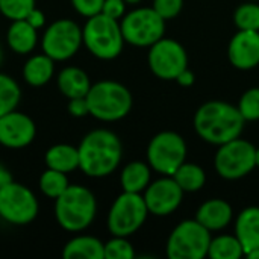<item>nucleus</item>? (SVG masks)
<instances>
[{
	"label": "nucleus",
	"mask_w": 259,
	"mask_h": 259,
	"mask_svg": "<svg viewBox=\"0 0 259 259\" xmlns=\"http://www.w3.org/2000/svg\"><path fill=\"white\" fill-rule=\"evenodd\" d=\"M246 256L250 259H259V249H253V250L247 252V253H246Z\"/></svg>",
	"instance_id": "40"
},
{
	"label": "nucleus",
	"mask_w": 259,
	"mask_h": 259,
	"mask_svg": "<svg viewBox=\"0 0 259 259\" xmlns=\"http://www.w3.org/2000/svg\"><path fill=\"white\" fill-rule=\"evenodd\" d=\"M250 2H256V0H250Z\"/></svg>",
	"instance_id": "44"
},
{
	"label": "nucleus",
	"mask_w": 259,
	"mask_h": 259,
	"mask_svg": "<svg viewBox=\"0 0 259 259\" xmlns=\"http://www.w3.org/2000/svg\"><path fill=\"white\" fill-rule=\"evenodd\" d=\"M21 100V88L14 77L0 73V117L17 109Z\"/></svg>",
	"instance_id": "28"
},
{
	"label": "nucleus",
	"mask_w": 259,
	"mask_h": 259,
	"mask_svg": "<svg viewBox=\"0 0 259 259\" xmlns=\"http://www.w3.org/2000/svg\"><path fill=\"white\" fill-rule=\"evenodd\" d=\"M97 214V200L91 190L82 185L68 188L55 199L56 223L67 232L77 234L90 228Z\"/></svg>",
	"instance_id": "3"
},
{
	"label": "nucleus",
	"mask_w": 259,
	"mask_h": 259,
	"mask_svg": "<svg viewBox=\"0 0 259 259\" xmlns=\"http://www.w3.org/2000/svg\"><path fill=\"white\" fill-rule=\"evenodd\" d=\"M35 3L36 0H0V14L9 21L24 20Z\"/></svg>",
	"instance_id": "30"
},
{
	"label": "nucleus",
	"mask_w": 259,
	"mask_h": 259,
	"mask_svg": "<svg viewBox=\"0 0 259 259\" xmlns=\"http://www.w3.org/2000/svg\"><path fill=\"white\" fill-rule=\"evenodd\" d=\"M143 197L146 200V205L150 214L164 217L178 209L184 197V190L173 179V176L162 178L150 184L146 188V193Z\"/></svg>",
	"instance_id": "15"
},
{
	"label": "nucleus",
	"mask_w": 259,
	"mask_h": 259,
	"mask_svg": "<svg viewBox=\"0 0 259 259\" xmlns=\"http://www.w3.org/2000/svg\"><path fill=\"white\" fill-rule=\"evenodd\" d=\"M82 44V27L70 18H59L53 21L41 36L42 53L59 62L71 59Z\"/></svg>",
	"instance_id": "10"
},
{
	"label": "nucleus",
	"mask_w": 259,
	"mask_h": 259,
	"mask_svg": "<svg viewBox=\"0 0 259 259\" xmlns=\"http://www.w3.org/2000/svg\"><path fill=\"white\" fill-rule=\"evenodd\" d=\"M55 62L46 53L32 55L23 65V79L30 87H44L55 76Z\"/></svg>",
	"instance_id": "20"
},
{
	"label": "nucleus",
	"mask_w": 259,
	"mask_h": 259,
	"mask_svg": "<svg viewBox=\"0 0 259 259\" xmlns=\"http://www.w3.org/2000/svg\"><path fill=\"white\" fill-rule=\"evenodd\" d=\"M135 252L126 237H115L105 243V259H134Z\"/></svg>",
	"instance_id": "31"
},
{
	"label": "nucleus",
	"mask_w": 259,
	"mask_h": 259,
	"mask_svg": "<svg viewBox=\"0 0 259 259\" xmlns=\"http://www.w3.org/2000/svg\"><path fill=\"white\" fill-rule=\"evenodd\" d=\"M120 182H121L123 191L141 193L149 187L150 167L146 162L132 161L123 168V171L120 175Z\"/></svg>",
	"instance_id": "24"
},
{
	"label": "nucleus",
	"mask_w": 259,
	"mask_h": 259,
	"mask_svg": "<svg viewBox=\"0 0 259 259\" xmlns=\"http://www.w3.org/2000/svg\"><path fill=\"white\" fill-rule=\"evenodd\" d=\"M67 109H68V114H70L71 117H76V118H82V117H85V115H90V108H88L87 97L68 99Z\"/></svg>",
	"instance_id": "36"
},
{
	"label": "nucleus",
	"mask_w": 259,
	"mask_h": 259,
	"mask_svg": "<svg viewBox=\"0 0 259 259\" xmlns=\"http://www.w3.org/2000/svg\"><path fill=\"white\" fill-rule=\"evenodd\" d=\"M126 3H129V5H135V3H140L141 0H124Z\"/></svg>",
	"instance_id": "41"
},
{
	"label": "nucleus",
	"mask_w": 259,
	"mask_h": 259,
	"mask_svg": "<svg viewBox=\"0 0 259 259\" xmlns=\"http://www.w3.org/2000/svg\"><path fill=\"white\" fill-rule=\"evenodd\" d=\"M83 46L88 52L103 61L115 59L124 46L123 32L118 20H114L105 14L93 15L82 27Z\"/></svg>",
	"instance_id": "5"
},
{
	"label": "nucleus",
	"mask_w": 259,
	"mask_h": 259,
	"mask_svg": "<svg viewBox=\"0 0 259 259\" xmlns=\"http://www.w3.org/2000/svg\"><path fill=\"white\" fill-rule=\"evenodd\" d=\"M120 27L127 44L150 47L164 36L165 20L153 8H138L124 14Z\"/></svg>",
	"instance_id": "9"
},
{
	"label": "nucleus",
	"mask_w": 259,
	"mask_h": 259,
	"mask_svg": "<svg viewBox=\"0 0 259 259\" xmlns=\"http://www.w3.org/2000/svg\"><path fill=\"white\" fill-rule=\"evenodd\" d=\"M173 179L179 184L184 193H194V191H199L205 185L206 175L202 167L191 164V162H184L173 173Z\"/></svg>",
	"instance_id": "25"
},
{
	"label": "nucleus",
	"mask_w": 259,
	"mask_h": 259,
	"mask_svg": "<svg viewBox=\"0 0 259 259\" xmlns=\"http://www.w3.org/2000/svg\"><path fill=\"white\" fill-rule=\"evenodd\" d=\"M176 80H178L179 85H182V87H191V85L194 83L196 77H194V73H193V71H190L188 68H185V70L176 77Z\"/></svg>",
	"instance_id": "38"
},
{
	"label": "nucleus",
	"mask_w": 259,
	"mask_h": 259,
	"mask_svg": "<svg viewBox=\"0 0 259 259\" xmlns=\"http://www.w3.org/2000/svg\"><path fill=\"white\" fill-rule=\"evenodd\" d=\"M232 208L222 199H211L205 202L196 214V220L209 231H220L232 220Z\"/></svg>",
	"instance_id": "19"
},
{
	"label": "nucleus",
	"mask_w": 259,
	"mask_h": 259,
	"mask_svg": "<svg viewBox=\"0 0 259 259\" xmlns=\"http://www.w3.org/2000/svg\"><path fill=\"white\" fill-rule=\"evenodd\" d=\"M58 88L67 99L85 97L91 88V82L88 74L79 67H65L59 71L58 77Z\"/></svg>",
	"instance_id": "21"
},
{
	"label": "nucleus",
	"mask_w": 259,
	"mask_h": 259,
	"mask_svg": "<svg viewBox=\"0 0 259 259\" xmlns=\"http://www.w3.org/2000/svg\"><path fill=\"white\" fill-rule=\"evenodd\" d=\"M3 62V50H2V46H0V65Z\"/></svg>",
	"instance_id": "42"
},
{
	"label": "nucleus",
	"mask_w": 259,
	"mask_h": 259,
	"mask_svg": "<svg viewBox=\"0 0 259 259\" xmlns=\"http://www.w3.org/2000/svg\"><path fill=\"white\" fill-rule=\"evenodd\" d=\"M65 259H105V244L90 235H77L71 238L62 250Z\"/></svg>",
	"instance_id": "22"
},
{
	"label": "nucleus",
	"mask_w": 259,
	"mask_h": 259,
	"mask_svg": "<svg viewBox=\"0 0 259 259\" xmlns=\"http://www.w3.org/2000/svg\"><path fill=\"white\" fill-rule=\"evenodd\" d=\"M184 0H153V9L164 18L171 20L182 11Z\"/></svg>",
	"instance_id": "33"
},
{
	"label": "nucleus",
	"mask_w": 259,
	"mask_h": 259,
	"mask_svg": "<svg viewBox=\"0 0 259 259\" xmlns=\"http://www.w3.org/2000/svg\"><path fill=\"white\" fill-rule=\"evenodd\" d=\"M187 159V143L176 132H159L152 138L147 147L149 165L162 175L173 176V173Z\"/></svg>",
	"instance_id": "12"
},
{
	"label": "nucleus",
	"mask_w": 259,
	"mask_h": 259,
	"mask_svg": "<svg viewBox=\"0 0 259 259\" xmlns=\"http://www.w3.org/2000/svg\"><path fill=\"white\" fill-rule=\"evenodd\" d=\"M79 168L88 178H106L115 171L123 156L120 138L108 129L88 132L79 144Z\"/></svg>",
	"instance_id": "1"
},
{
	"label": "nucleus",
	"mask_w": 259,
	"mask_h": 259,
	"mask_svg": "<svg viewBox=\"0 0 259 259\" xmlns=\"http://www.w3.org/2000/svg\"><path fill=\"white\" fill-rule=\"evenodd\" d=\"M256 167H259V149H256Z\"/></svg>",
	"instance_id": "43"
},
{
	"label": "nucleus",
	"mask_w": 259,
	"mask_h": 259,
	"mask_svg": "<svg viewBox=\"0 0 259 259\" xmlns=\"http://www.w3.org/2000/svg\"><path fill=\"white\" fill-rule=\"evenodd\" d=\"M24 20H26L30 26H33L36 30L46 27V15H44V12H42L41 9H38L36 6L27 14V17H26Z\"/></svg>",
	"instance_id": "37"
},
{
	"label": "nucleus",
	"mask_w": 259,
	"mask_h": 259,
	"mask_svg": "<svg viewBox=\"0 0 259 259\" xmlns=\"http://www.w3.org/2000/svg\"><path fill=\"white\" fill-rule=\"evenodd\" d=\"M214 164L223 179H241L256 167V147L238 137L220 146Z\"/></svg>",
	"instance_id": "11"
},
{
	"label": "nucleus",
	"mask_w": 259,
	"mask_h": 259,
	"mask_svg": "<svg viewBox=\"0 0 259 259\" xmlns=\"http://www.w3.org/2000/svg\"><path fill=\"white\" fill-rule=\"evenodd\" d=\"M246 120L238 108L228 102L211 100L203 103L194 115V129L206 143L222 146L238 138Z\"/></svg>",
	"instance_id": "2"
},
{
	"label": "nucleus",
	"mask_w": 259,
	"mask_h": 259,
	"mask_svg": "<svg viewBox=\"0 0 259 259\" xmlns=\"http://www.w3.org/2000/svg\"><path fill=\"white\" fill-rule=\"evenodd\" d=\"M39 212V203L33 191L15 181L0 188V219L14 226L32 223Z\"/></svg>",
	"instance_id": "7"
},
{
	"label": "nucleus",
	"mask_w": 259,
	"mask_h": 259,
	"mask_svg": "<svg viewBox=\"0 0 259 259\" xmlns=\"http://www.w3.org/2000/svg\"><path fill=\"white\" fill-rule=\"evenodd\" d=\"M6 42L14 53L29 55L38 44V30L26 20H14L8 27Z\"/></svg>",
	"instance_id": "18"
},
{
	"label": "nucleus",
	"mask_w": 259,
	"mask_h": 259,
	"mask_svg": "<svg viewBox=\"0 0 259 259\" xmlns=\"http://www.w3.org/2000/svg\"><path fill=\"white\" fill-rule=\"evenodd\" d=\"M235 237L240 240L244 255L253 249H259V206H249L238 214Z\"/></svg>",
	"instance_id": "17"
},
{
	"label": "nucleus",
	"mask_w": 259,
	"mask_h": 259,
	"mask_svg": "<svg viewBox=\"0 0 259 259\" xmlns=\"http://www.w3.org/2000/svg\"><path fill=\"white\" fill-rule=\"evenodd\" d=\"M105 0H71V6L82 17H93L102 12Z\"/></svg>",
	"instance_id": "34"
},
{
	"label": "nucleus",
	"mask_w": 259,
	"mask_h": 259,
	"mask_svg": "<svg viewBox=\"0 0 259 259\" xmlns=\"http://www.w3.org/2000/svg\"><path fill=\"white\" fill-rule=\"evenodd\" d=\"M44 162L47 168L68 175L79 168V149L65 143L55 144L46 152Z\"/></svg>",
	"instance_id": "23"
},
{
	"label": "nucleus",
	"mask_w": 259,
	"mask_h": 259,
	"mask_svg": "<svg viewBox=\"0 0 259 259\" xmlns=\"http://www.w3.org/2000/svg\"><path fill=\"white\" fill-rule=\"evenodd\" d=\"M231 64L240 70H252L259 65V32L238 30L228 47Z\"/></svg>",
	"instance_id": "16"
},
{
	"label": "nucleus",
	"mask_w": 259,
	"mask_h": 259,
	"mask_svg": "<svg viewBox=\"0 0 259 259\" xmlns=\"http://www.w3.org/2000/svg\"><path fill=\"white\" fill-rule=\"evenodd\" d=\"M124 12H126V2L124 0H105L103 8H102V14H105L114 20L123 18Z\"/></svg>",
	"instance_id": "35"
},
{
	"label": "nucleus",
	"mask_w": 259,
	"mask_h": 259,
	"mask_svg": "<svg viewBox=\"0 0 259 259\" xmlns=\"http://www.w3.org/2000/svg\"><path fill=\"white\" fill-rule=\"evenodd\" d=\"M11 181H14L12 179V175H11V171L0 162V188L3 187V185H6V184H9Z\"/></svg>",
	"instance_id": "39"
},
{
	"label": "nucleus",
	"mask_w": 259,
	"mask_h": 259,
	"mask_svg": "<svg viewBox=\"0 0 259 259\" xmlns=\"http://www.w3.org/2000/svg\"><path fill=\"white\" fill-rule=\"evenodd\" d=\"M234 23L240 30L259 32V5L255 2L240 5L234 12Z\"/></svg>",
	"instance_id": "29"
},
{
	"label": "nucleus",
	"mask_w": 259,
	"mask_h": 259,
	"mask_svg": "<svg viewBox=\"0 0 259 259\" xmlns=\"http://www.w3.org/2000/svg\"><path fill=\"white\" fill-rule=\"evenodd\" d=\"M244 255L243 246L237 237L222 235L211 240L208 256L212 259H238Z\"/></svg>",
	"instance_id": "26"
},
{
	"label": "nucleus",
	"mask_w": 259,
	"mask_h": 259,
	"mask_svg": "<svg viewBox=\"0 0 259 259\" xmlns=\"http://www.w3.org/2000/svg\"><path fill=\"white\" fill-rule=\"evenodd\" d=\"M70 182L67 178V173L53 170V168H47L42 171V175L39 176L38 181V187L41 190V193L49 197V199H58L67 188H68Z\"/></svg>",
	"instance_id": "27"
},
{
	"label": "nucleus",
	"mask_w": 259,
	"mask_h": 259,
	"mask_svg": "<svg viewBox=\"0 0 259 259\" xmlns=\"http://www.w3.org/2000/svg\"><path fill=\"white\" fill-rule=\"evenodd\" d=\"M85 97L90 115L100 121H118L132 109L131 91L115 80H100L91 85Z\"/></svg>",
	"instance_id": "4"
},
{
	"label": "nucleus",
	"mask_w": 259,
	"mask_h": 259,
	"mask_svg": "<svg viewBox=\"0 0 259 259\" xmlns=\"http://www.w3.org/2000/svg\"><path fill=\"white\" fill-rule=\"evenodd\" d=\"M147 214L146 200L140 193L123 191L108 212V229L115 237L127 238L144 225Z\"/></svg>",
	"instance_id": "8"
},
{
	"label": "nucleus",
	"mask_w": 259,
	"mask_h": 259,
	"mask_svg": "<svg viewBox=\"0 0 259 259\" xmlns=\"http://www.w3.org/2000/svg\"><path fill=\"white\" fill-rule=\"evenodd\" d=\"M188 65L187 50L181 42L170 38H161L149 52V67L152 73L164 80L176 79Z\"/></svg>",
	"instance_id": "13"
},
{
	"label": "nucleus",
	"mask_w": 259,
	"mask_h": 259,
	"mask_svg": "<svg viewBox=\"0 0 259 259\" xmlns=\"http://www.w3.org/2000/svg\"><path fill=\"white\" fill-rule=\"evenodd\" d=\"M211 231L197 220L181 222L168 237L167 256L170 259H203L208 256Z\"/></svg>",
	"instance_id": "6"
},
{
	"label": "nucleus",
	"mask_w": 259,
	"mask_h": 259,
	"mask_svg": "<svg viewBox=\"0 0 259 259\" xmlns=\"http://www.w3.org/2000/svg\"><path fill=\"white\" fill-rule=\"evenodd\" d=\"M238 111L246 121L259 120V88H250L241 96Z\"/></svg>",
	"instance_id": "32"
},
{
	"label": "nucleus",
	"mask_w": 259,
	"mask_h": 259,
	"mask_svg": "<svg viewBox=\"0 0 259 259\" xmlns=\"http://www.w3.org/2000/svg\"><path fill=\"white\" fill-rule=\"evenodd\" d=\"M36 137L35 121L17 109L0 117V144L8 149H24Z\"/></svg>",
	"instance_id": "14"
}]
</instances>
